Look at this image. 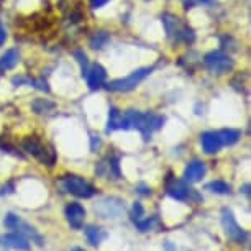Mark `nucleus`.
Listing matches in <instances>:
<instances>
[{"label": "nucleus", "mask_w": 251, "mask_h": 251, "mask_svg": "<svg viewBox=\"0 0 251 251\" xmlns=\"http://www.w3.org/2000/svg\"><path fill=\"white\" fill-rule=\"evenodd\" d=\"M222 225H224L225 233L230 240L241 245L248 243V233L238 225V222L235 220V215L230 208H224L222 210Z\"/></svg>", "instance_id": "1"}, {"label": "nucleus", "mask_w": 251, "mask_h": 251, "mask_svg": "<svg viewBox=\"0 0 251 251\" xmlns=\"http://www.w3.org/2000/svg\"><path fill=\"white\" fill-rule=\"evenodd\" d=\"M61 182H63L64 191L73 194L75 197L89 199L96 194V187H94L92 184H89L86 179H82L79 176H64Z\"/></svg>", "instance_id": "2"}, {"label": "nucleus", "mask_w": 251, "mask_h": 251, "mask_svg": "<svg viewBox=\"0 0 251 251\" xmlns=\"http://www.w3.org/2000/svg\"><path fill=\"white\" fill-rule=\"evenodd\" d=\"M151 74V68H143V69H136L135 73H131L128 77L123 79H117L113 82L108 84V89L110 91H117V92H128L131 89H135L143 79H146Z\"/></svg>", "instance_id": "3"}, {"label": "nucleus", "mask_w": 251, "mask_h": 251, "mask_svg": "<svg viewBox=\"0 0 251 251\" xmlns=\"http://www.w3.org/2000/svg\"><path fill=\"white\" fill-rule=\"evenodd\" d=\"M205 64H207V68L215 74H225L233 68V61H231L228 56H225L224 53H219V51H214V53L207 54Z\"/></svg>", "instance_id": "4"}, {"label": "nucleus", "mask_w": 251, "mask_h": 251, "mask_svg": "<svg viewBox=\"0 0 251 251\" xmlns=\"http://www.w3.org/2000/svg\"><path fill=\"white\" fill-rule=\"evenodd\" d=\"M123 203L118 199H102L100 202L96 203V212L102 215V219H118L123 212Z\"/></svg>", "instance_id": "5"}, {"label": "nucleus", "mask_w": 251, "mask_h": 251, "mask_svg": "<svg viewBox=\"0 0 251 251\" xmlns=\"http://www.w3.org/2000/svg\"><path fill=\"white\" fill-rule=\"evenodd\" d=\"M0 246H7V248L18 250V251H30V240L23 233L13 231V233L0 235Z\"/></svg>", "instance_id": "6"}, {"label": "nucleus", "mask_w": 251, "mask_h": 251, "mask_svg": "<svg viewBox=\"0 0 251 251\" xmlns=\"http://www.w3.org/2000/svg\"><path fill=\"white\" fill-rule=\"evenodd\" d=\"M64 215H66V220L69 222V225L73 226V228L79 230L84 224V219H86V208L77 202H71L64 208Z\"/></svg>", "instance_id": "7"}, {"label": "nucleus", "mask_w": 251, "mask_h": 251, "mask_svg": "<svg viewBox=\"0 0 251 251\" xmlns=\"http://www.w3.org/2000/svg\"><path fill=\"white\" fill-rule=\"evenodd\" d=\"M23 146H25V150L28 151V153H31L33 156H35V158L40 159L41 163H46V164L53 166V161L48 158V153H51V151H46L45 146L41 145L36 138H28V140H25Z\"/></svg>", "instance_id": "8"}, {"label": "nucleus", "mask_w": 251, "mask_h": 251, "mask_svg": "<svg viewBox=\"0 0 251 251\" xmlns=\"http://www.w3.org/2000/svg\"><path fill=\"white\" fill-rule=\"evenodd\" d=\"M201 145H202V150L205 151L207 154H215L220 151L224 143H222L219 133H215V131H207V133H203L201 136Z\"/></svg>", "instance_id": "9"}, {"label": "nucleus", "mask_w": 251, "mask_h": 251, "mask_svg": "<svg viewBox=\"0 0 251 251\" xmlns=\"http://www.w3.org/2000/svg\"><path fill=\"white\" fill-rule=\"evenodd\" d=\"M205 173H207V168L202 161H191V163L186 166L184 179H186L187 182H199V181H202Z\"/></svg>", "instance_id": "10"}, {"label": "nucleus", "mask_w": 251, "mask_h": 251, "mask_svg": "<svg viewBox=\"0 0 251 251\" xmlns=\"http://www.w3.org/2000/svg\"><path fill=\"white\" fill-rule=\"evenodd\" d=\"M166 191L168 194L171 196L174 201H186V199L191 196V189L187 187L186 182L182 181H177V179H173V181H169L168 187H166Z\"/></svg>", "instance_id": "11"}, {"label": "nucleus", "mask_w": 251, "mask_h": 251, "mask_svg": "<svg viewBox=\"0 0 251 251\" xmlns=\"http://www.w3.org/2000/svg\"><path fill=\"white\" fill-rule=\"evenodd\" d=\"M105 77H107V73H105V69H103L100 64L92 66L91 73L87 74V84H89V87H91V89H99L103 84Z\"/></svg>", "instance_id": "12"}, {"label": "nucleus", "mask_w": 251, "mask_h": 251, "mask_svg": "<svg viewBox=\"0 0 251 251\" xmlns=\"http://www.w3.org/2000/svg\"><path fill=\"white\" fill-rule=\"evenodd\" d=\"M84 233H86V238H87V241H89V243H91L92 246H99L103 240L107 238V231H105V230H102L100 226H96V225H89V226H86Z\"/></svg>", "instance_id": "13"}, {"label": "nucleus", "mask_w": 251, "mask_h": 251, "mask_svg": "<svg viewBox=\"0 0 251 251\" xmlns=\"http://www.w3.org/2000/svg\"><path fill=\"white\" fill-rule=\"evenodd\" d=\"M18 63V51L17 50H8L5 51V54L0 58V69L7 71L15 68V64Z\"/></svg>", "instance_id": "14"}, {"label": "nucleus", "mask_w": 251, "mask_h": 251, "mask_svg": "<svg viewBox=\"0 0 251 251\" xmlns=\"http://www.w3.org/2000/svg\"><path fill=\"white\" fill-rule=\"evenodd\" d=\"M220 140L224 145H235L236 141L241 138V131L240 130H233V128H226V130H222L220 131Z\"/></svg>", "instance_id": "15"}, {"label": "nucleus", "mask_w": 251, "mask_h": 251, "mask_svg": "<svg viewBox=\"0 0 251 251\" xmlns=\"http://www.w3.org/2000/svg\"><path fill=\"white\" fill-rule=\"evenodd\" d=\"M108 41H110V36H108V33L105 31H100V33H96L92 38H91V46L94 50H100L103 48Z\"/></svg>", "instance_id": "16"}, {"label": "nucleus", "mask_w": 251, "mask_h": 251, "mask_svg": "<svg viewBox=\"0 0 251 251\" xmlns=\"http://www.w3.org/2000/svg\"><path fill=\"white\" fill-rule=\"evenodd\" d=\"M33 110H35L36 113H46L50 110H53L54 108V103L48 100V99H36L35 102H33Z\"/></svg>", "instance_id": "17"}, {"label": "nucleus", "mask_w": 251, "mask_h": 251, "mask_svg": "<svg viewBox=\"0 0 251 251\" xmlns=\"http://www.w3.org/2000/svg\"><path fill=\"white\" fill-rule=\"evenodd\" d=\"M120 118L122 113L117 110V108H110V115H108V126L107 131H113L117 128H120Z\"/></svg>", "instance_id": "18"}, {"label": "nucleus", "mask_w": 251, "mask_h": 251, "mask_svg": "<svg viewBox=\"0 0 251 251\" xmlns=\"http://www.w3.org/2000/svg\"><path fill=\"white\" fill-rule=\"evenodd\" d=\"M207 189L215 194H230L231 192V187L224 181H214V182L207 184Z\"/></svg>", "instance_id": "19"}, {"label": "nucleus", "mask_w": 251, "mask_h": 251, "mask_svg": "<svg viewBox=\"0 0 251 251\" xmlns=\"http://www.w3.org/2000/svg\"><path fill=\"white\" fill-rule=\"evenodd\" d=\"M20 224H22L20 217L15 215V214H12V212H10V214H7L5 219H3V225H5L8 230H18Z\"/></svg>", "instance_id": "20"}, {"label": "nucleus", "mask_w": 251, "mask_h": 251, "mask_svg": "<svg viewBox=\"0 0 251 251\" xmlns=\"http://www.w3.org/2000/svg\"><path fill=\"white\" fill-rule=\"evenodd\" d=\"M154 224H156V217H150V219L138 220L135 225H136V228H138L140 231H143V233H145V231H150L151 228H153Z\"/></svg>", "instance_id": "21"}, {"label": "nucleus", "mask_w": 251, "mask_h": 251, "mask_svg": "<svg viewBox=\"0 0 251 251\" xmlns=\"http://www.w3.org/2000/svg\"><path fill=\"white\" fill-rule=\"evenodd\" d=\"M143 214H145L143 205H141L140 202H135V203H133V208H131V220H133L135 224H136L138 220L143 219Z\"/></svg>", "instance_id": "22"}, {"label": "nucleus", "mask_w": 251, "mask_h": 251, "mask_svg": "<svg viewBox=\"0 0 251 251\" xmlns=\"http://www.w3.org/2000/svg\"><path fill=\"white\" fill-rule=\"evenodd\" d=\"M75 58H77L79 61V64L82 66V69H84V73H87L86 68L89 66V61H87V56L82 53V51H75Z\"/></svg>", "instance_id": "23"}, {"label": "nucleus", "mask_w": 251, "mask_h": 251, "mask_svg": "<svg viewBox=\"0 0 251 251\" xmlns=\"http://www.w3.org/2000/svg\"><path fill=\"white\" fill-rule=\"evenodd\" d=\"M91 150L92 151H99V150H100L102 148V140L100 138H99V136H92V138H91Z\"/></svg>", "instance_id": "24"}, {"label": "nucleus", "mask_w": 251, "mask_h": 251, "mask_svg": "<svg viewBox=\"0 0 251 251\" xmlns=\"http://www.w3.org/2000/svg\"><path fill=\"white\" fill-rule=\"evenodd\" d=\"M136 192H140L141 196H150L151 194L150 187H146L145 184H138V186H136Z\"/></svg>", "instance_id": "25"}, {"label": "nucleus", "mask_w": 251, "mask_h": 251, "mask_svg": "<svg viewBox=\"0 0 251 251\" xmlns=\"http://www.w3.org/2000/svg\"><path fill=\"white\" fill-rule=\"evenodd\" d=\"M108 2H110V0H91V7L92 8H102Z\"/></svg>", "instance_id": "26"}, {"label": "nucleus", "mask_w": 251, "mask_h": 251, "mask_svg": "<svg viewBox=\"0 0 251 251\" xmlns=\"http://www.w3.org/2000/svg\"><path fill=\"white\" fill-rule=\"evenodd\" d=\"M212 0H184L186 5H196V3H210Z\"/></svg>", "instance_id": "27"}, {"label": "nucleus", "mask_w": 251, "mask_h": 251, "mask_svg": "<svg viewBox=\"0 0 251 251\" xmlns=\"http://www.w3.org/2000/svg\"><path fill=\"white\" fill-rule=\"evenodd\" d=\"M35 84H36L38 89H41V91H48V84H46L45 80L38 79V80H35Z\"/></svg>", "instance_id": "28"}, {"label": "nucleus", "mask_w": 251, "mask_h": 251, "mask_svg": "<svg viewBox=\"0 0 251 251\" xmlns=\"http://www.w3.org/2000/svg\"><path fill=\"white\" fill-rule=\"evenodd\" d=\"M5 38H7V33H5V30H3L2 23H0V46L5 43Z\"/></svg>", "instance_id": "29"}, {"label": "nucleus", "mask_w": 251, "mask_h": 251, "mask_svg": "<svg viewBox=\"0 0 251 251\" xmlns=\"http://www.w3.org/2000/svg\"><path fill=\"white\" fill-rule=\"evenodd\" d=\"M243 194L246 197H250V184H245L243 186Z\"/></svg>", "instance_id": "30"}, {"label": "nucleus", "mask_w": 251, "mask_h": 251, "mask_svg": "<svg viewBox=\"0 0 251 251\" xmlns=\"http://www.w3.org/2000/svg\"><path fill=\"white\" fill-rule=\"evenodd\" d=\"M71 251H84V250H82V248H73Z\"/></svg>", "instance_id": "31"}]
</instances>
